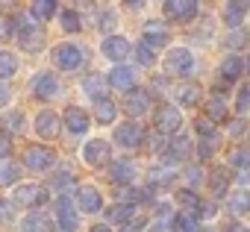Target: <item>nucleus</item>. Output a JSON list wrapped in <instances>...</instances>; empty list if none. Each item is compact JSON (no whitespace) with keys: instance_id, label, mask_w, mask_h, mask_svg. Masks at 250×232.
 I'll list each match as a JSON object with an SVG mask.
<instances>
[{"instance_id":"obj_1","label":"nucleus","mask_w":250,"mask_h":232,"mask_svg":"<svg viewBox=\"0 0 250 232\" xmlns=\"http://www.w3.org/2000/svg\"><path fill=\"white\" fill-rule=\"evenodd\" d=\"M12 36L18 39V44L24 50H39L44 44V33L36 27L33 15H15L12 18Z\"/></svg>"},{"instance_id":"obj_2","label":"nucleus","mask_w":250,"mask_h":232,"mask_svg":"<svg viewBox=\"0 0 250 232\" xmlns=\"http://www.w3.org/2000/svg\"><path fill=\"white\" fill-rule=\"evenodd\" d=\"M165 68H168V74H188V71L194 68L191 50H188V47H174V50H168Z\"/></svg>"},{"instance_id":"obj_3","label":"nucleus","mask_w":250,"mask_h":232,"mask_svg":"<svg viewBox=\"0 0 250 232\" xmlns=\"http://www.w3.org/2000/svg\"><path fill=\"white\" fill-rule=\"evenodd\" d=\"M103 56L109 59V62H124L130 53H133V44L124 39V36H109V39H103Z\"/></svg>"},{"instance_id":"obj_4","label":"nucleus","mask_w":250,"mask_h":232,"mask_svg":"<svg viewBox=\"0 0 250 232\" xmlns=\"http://www.w3.org/2000/svg\"><path fill=\"white\" fill-rule=\"evenodd\" d=\"M109 156H112V150H109V141H103V138H91L83 147V162L85 165H94V168L97 165H106Z\"/></svg>"},{"instance_id":"obj_5","label":"nucleus","mask_w":250,"mask_h":232,"mask_svg":"<svg viewBox=\"0 0 250 232\" xmlns=\"http://www.w3.org/2000/svg\"><path fill=\"white\" fill-rule=\"evenodd\" d=\"M180 127H183V112H180V109L165 106V109H159V112H156V133L171 135V133H177Z\"/></svg>"},{"instance_id":"obj_6","label":"nucleus","mask_w":250,"mask_h":232,"mask_svg":"<svg viewBox=\"0 0 250 232\" xmlns=\"http://www.w3.org/2000/svg\"><path fill=\"white\" fill-rule=\"evenodd\" d=\"M53 62H56V68H62V71H77L80 62H83V50H80L77 44H59L56 53H53Z\"/></svg>"},{"instance_id":"obj_7","label":"nucleus","mask_w":250,"mask_h":232,"mask_svg":"<svg viewBox=\"0 0 250 232\" xmlns=\"http://www.w3.org/2000/svg\"><path fill=\"white\" fill-rule=\"evenodd\" d=\"M56 162V153L50 147H27L24 150V165L33 171H47Z\"/></svg>"},{"instance_id":"obj_8","label":"nucleus","mask_w":250,"mask_h":232,"mask_svg":"<svg viewBox=\"0 0 250 232\" xmlns=\"http://www.w3.org/2000/svg\"><path fill=\"white\" fill-rule=\"evenodd\" d=\"M47 203V191L39 188V185H18L15 188V197H12V206H42Z\"/></svg>"},{"instance_id":"obj_9","label":"nucleus","mask_w":250,"mask_h":232,"mask_svg":"<svg viewBox=\"0 0 250 232\" xmlns=\"http://www.w3.org/2000/svg\"><path fill=\"white\" fill-rule=\"evenodd\" d=\"M33 94L36 97H42V100H50V97H56L59 94V79H56V74H36L33 77Z\"/></svg>"},{"instance_id":"obj_10","label":"nucleus","mask_w":250,"mask_h":232,"mask_svg":"<svg viewBox=\"0 0 250 232\" xmlns=\"http://www.w3.org/2000/svg\"><path fill=\"white\" fill-rule=\"evenodd\" d=\"M162 12L171 21H191L197 15V3H191V0H168L162 6Z\"/></svg>"},{"instance_id":"obj_11","label":"nucleus","mask_w":250,"mask_h":232,"mask_svg":"<svg viewBox=\"0 0 250 232\" xmlns=\"http://www.w3.org/2000/svg\"><path fill=\"white\" fill-rule=\"evenodd\" d=\"M115 141H118L121 147H127V150H130V147H139V144L145 141V130H142L139 124H133V121H130V124H121V127L115 130Z\"/></svg>"},{"instance_id":"obj_12","label":"nucleus","mask_w":250,"mask_h":232,"mask_svg":"<svg viewBox=\"0 0 250 232\" xmlns=\"http://www.w3.org/2000/svg\"><path fill=\"white\" fill-rule=\"evenodd\" d=\"M65 127H68L71 135H83V133H88V115H85V109H80V106H68V109H65Z\"/></svg>"},{"instance_id":"obj_13","label":"nucleus","mask_w":250,"mask_h":232,"mask_svg":"<svg viewBox=\"0 0 250 232\" xmlns=\"http://www.w3.org/2000/svg\"><path fill=\"white\" fill-rule=\"evenodd\" d=\"M56 217H59V223L65 226V232H74V229L80 226L74 200H68V197H59V200H56Z\"/></svg>"},{"instance_id":"obj_14","label":"nucleus","mask_w":250,"mask_h":232,"mask_svg":"<svg viewBox=\"0 0 250 232\" xmlns=\"http://www.w3.org/2000/svg\"><path fill=\"white\" fill-rule=\"evenodd\" d=\"M109 179L118 182V185H133V179H136L133 162H127V159H115V162L109 165Z\"/></svg>"},{"instance_id":"obj_15","label":"nucleus","mask_w":250,"mask_h":232,"mask_svg":"<svg viewBox=\"0 0 250 232\" xmlns=\"http://www.w3.org/2000/svg\"><path fill=\"white\" fill-rule=\"evenodd\" d=\"M59 130H62V121H59L56 112H42L39 118H36V133L42 138H56Z\"/></svg>"},{"instance_id":"obj_16","label":"nucleus","mask_w":250,"mask_h":232,"mask_svg":"<svg viewBox=\"0 0 250 232\" xmlns=\"http://www.w3.org/2000/svg\"><path fill=\"white\" fill-rule=\"evenodd\" d=\"M80 209L85 214H97L103 209V197H100V191L94 185H83L80 188Z\"/></svg>"},{"instance_id":"obj_17","label":"nucleus","mask_w":250,"mask_h":232,"mask_svg":"<svg viewBox=\"0 0 250 232\" xmlns=\"http://www.w3.org/2000/svg\"><path fill=\"white\" fill-rule=\"evenodd\" d=\"M133 82H136V74H133V68H124V65H118V68L109 74V85H112V88H118V91H127Z\"/></svg>"},{"instance_id":"obj_18","label":"nucleus","mask_w":250,"mask_h":232,"mask_svg":"<svg viewBox=\"0 0 250 232\" xmlns=\"http://www.w3.org/2000/svg\"><path fill=\"white\" fill-rule=\"evenodd\" d=\"M145 44H147V47H162V44H168V30H165L162 24L147 21V24H145Z\"/></svg>"},{"instance_id":"obj_19","label":"nucleus","mask_w":250,"mask_h":232,"mask_svg":"<svg viewBox=\"0 0 250 232\" xmlns=\"http://www.w3.org/2000/svg\"><path fill=\"white\" fill-rule=\"evenodd\" d=\"M150 109V97L145 91H133L127 94V112H130V118H142V115Z\"/></svg>"},{"instance_id":"obj_20","label":"nucleus","mask_w":250,"mask_h":232,"mask_svg":"<svg viewBox=\"0 0 250 232\" xmlns=\"http://www.w3.org/2000/svg\"><path fill=\"white\" fill-rule=\"evenodd\" d=\"M21 229H24V232H53V223H50L47 214L33 212V214L24 217V226H21Z\"/></svg>"},{"instance_id":"obj_21","label":"nucleus","mask_w":250,"mask_h":232,"mask_svg":"<svg viewBox=\"0 0 250 232\" xmlns=\"http://www.w3.org/2000/svg\"><path fill=\"white\" fill-rule=\"evenodd\" d=\"M106 82H109V79H103L100 74H88L80 85H83V91L91 94L94 100H103V94H106Z\"/></svg>"},{"instance_id":"obj_22","label":"nucleus","mask_w":250,"mask_h":232,"mask_svg":"<svg viewBox=\"0 0 250 232\" xmlns=\"http://www.w3.org/2000/svg\"><path fill=\"white\" fill-rule=\"evenodd\" d=\"M188 153H191V144H188V138H186V135H180V138H174V144L165 150V162H168V165H174V162L186 159Z\"/></svg>"},{"instance_id":"obj_23","label":"nucleus","mask_w":250,"mask_h":232,"mask_svg":"<svg viewBox=\"0 0 250 232\" xmlns=\"http://www.w3.org/2000/svg\"><path fill=\"white\" fill-rule=\"evenodd\" d=\"M241 71H244V59H238V56H227V59L221 62V77H224L227 82L238 79Z\"/></svg>"},{"instance_id":"obj_24","label":"nucleus","mask_w":250,"mask_h":232,"mask_svg":"<svg viewBox=\"0 0 250 232\" xmlns=\"http://www.w3.org/2000/svg\"><path fill=\"white\" fill-rule=\"evenodd\" d=\"M115 115H118V106L112 103V100H97V106H94V118L100 121V124H112L115 121Z\"/></svg>"},{"instance_id":"obj_25","label":"nucleus","mask_w":250,"mask_h":232,"mask_svg":"<svg viewBox=\"0 0 250 232\" xmlns=\"http://www.w3.org/2000/svg\"><path fill=\"white\" fill-rule=\"evenodd\" d=\"M206 115H209V121H224L227 118V103L221 94H212L206 100Z\"/></svg>"},{"instance_id":"obj_26","label":"nucleus","mask_w":250,"mask_h":232,"mask_svg":"<svg viewBox=\"0 0 250 232\" xmlns=\"http://www.w3.org/2000/svg\"><path fill=\"white\" fill-rule=\"evenodd\" d=\"M177 203H180V209H183V214H200V200L194 197V191H180L177 194Z\"/></svg>"},{"instance_id":"obj_27","label":"nucleus","mask_w":250,"mask_h":232,"mask_svg":"<svg viewBox=\"0 0 250 232\" xmlns=\"http://www.w3.org/2000/svg\"><path fill=\"white\" fill-rule=\"evenodd\" d=\"M227 206H229L232 214H247V212H250V191H235V194L227 200Z\"/></svg>"},{"instance_id":"obj_28","label":"nucleus","mask_w":250,"mask_h":232,"mask_svg":"<svg viewBox=\"0 0 250 232\" xmlns=\"http://www.w3.org/2000/svg\"><path fill=\"white\" fill-rule=\"evenodd\" d=\"M244 12H247V3H227L224 6V21L229 27H238L244 21Z\"/></svg>"},{"instance_id":"obj_29","label":"nucleus","mask_w":250,"mask_h":232,"mask_svg":"<svg viewBox=\"0 0 250 232\" xmlns=\"http://www.w3.org/2000/svg\"><path fill=\"white\" fill-rule=\"evenodd\" d=\"M3 133H24V112H6L3 115Z\"/></svg>"},{"instance_id":"obj_30","label":"nucleus","mask_w":250,"mask_h":232,"mask_svg":"<svg viewBox=\"0 0 250 232\" xmlns=\"http://www.w3.org/2000/svg\"><path fill=\"white\" fill-rule=\"evenodd\" d=\"M229 165L238 168V174H250V150L247 147H238L229 153Z\"/></svg>"},{"instance_id":"obj_31","label":"nucleus","mask_w":250,"mask_h":232,"mask_svg":"<svg viewBox=\"0 0 250 232\" xmlns=\"http://www.w3.org/2000/svg\"><path fill=\"white\" fill-rule=\"evenodd\" d=\"M171 232H197V220L191 214H174L171 217Z\"/></svg>"},{"instance_id":"obj_32","label":"nucleus","mask_w":250,"mask_h":232,"mask_svg":"<svg viewBox=\"0 0 250 232\" xmlns=\"http://www.w3.org/2000/svg\"><path fill=\"white\" fill-rule=\"evenodd\" d=\"M197 97H200V88H197V85H180V88H177V100H180V106H194Z\"/></svg>"},{"instance_id":"obj_33","label":"nucleus","mask_w":250,"mask_h":232,"mask_svg":"<svg viewBox=\"0 0 250 232\" xmlns=\"http://www.w3.org/2000/svg\"><path fill=\"white\" fill-rule=\"evenodd\" d=\"M15 179H18V165L15 162H0V188L12 185Z\"/></svg>"},{"instance_id":"obj_34","label":"nucleus","mask_w":250,"mask_h":232,"mask_svg":"<svg viewBox=\"0 0 250 232\" xmlns=\"http://www.w3.org/2000/svg\"><path fill=\"white\" fill-rule=\"evenodd\" d=\"M227 182H229L227 168H215V171H212V182H209L212 191H215V194H224V191H227Z\"/></svg>"},{"instance_id":"obj_35","label":"nucleus","mask_w":250,"mask_h":232,"mask_svg":"<svg viewBox=\"0 0 250 232\" xmlns=\"http://www.w3.org/2000/svg\"><path fill=\"white\" fill-rule=\"evenodd\" d=\"M15 71H18L15 56H12V53H0V79H3V77H12Z\"/></svg>"},{"instance_id":"obj_36","label":"nucleus","mask_w":250,"mask_h":232,"mask_svg":"<svg viewBox=\"0 0 250 232\" xmlns=\"http://www.w3.org/2000/svg\"><path fill=\"white\" fill-rule=\"evenodd\" d=\"M59 18H62V30H68V33H80V18H77V12L65 9Z\"/></svg>"},{"instance_id":"obj_37","label":"nucleus","mask_w":250,"mask_h":232,"mask_svg":"<svg viewBox=\"0 0 250 232\" xmlns=\"http://www.w3.org/2000/svg\"><path fill=\"white\" fill-rule=\"evenodd\" d=\"M215 147H218V135H212V138H200V150H197V159L203 162V159H209L212 153H215Z\"/></svg>"},{"instance_id":"obj_38","label":"nucleus","mask_w":250,"mask_h":232,"mask_svg":"<svg viewBox=\"0 0 250 232\" xmlns=\"http://www.w3.org/2000/svg\"><path fill=\"white\" fill-rule=\"evenodd\" d=\"M56 12V3L50 0H42V3H33V18H50Z\"/></svg>"},{"instance_id":"obj_39","label":"nucleus","mask_w":250,"mask_h":232,"mask_svg":"<svg viewBox=\"0 0 250 232\" xmlns=\"http://www.w3.org/2000/svg\"><path fill=\"white\" fill-rule=\"evenodd\" d=\"M136 212V203H124V206H115V209H109V220H124L127 214H133Z\"/></svg>"},{"instance_id":"obj_40","label":"nucleus","mask_w":250,"mask_h":232,"mask_svg":"<svg viewBox=\"0 0 250 232\" xmlns=\"http://www.w3.org/2000/svg\"><path fill=\"white\" fill-rule=\"evenodd\" d=\"M145 226H147V217H142V214H136V217H130L127 223L121 226V232H145Z\"/></svg>"},{"instance_id":"obj_41","label":"nucleus","mask_w":250,"mask_h":232,"mask_svg":"<svg viewBox=\"0 0 250 232\" xmlns=\"http://www.w3.org/2000/svg\"><path fill=\"white\" fill-rule=\"evenodd\" d=\"M235 109H238V112H247V109H250V82H247V85H241L238 100H235Z\"/></svg>"},{"instance_id":"obj_42","label":"nucleus","mask_w":250,"mask_h":232,"mask_svg":"<svg viewBox=\"0 0 250 232\" xmlns=\"http://www.w3.org/2000/svg\"><path fill=\"white\" fill-rule=\"evenodd\" d=\"M12 217H15V206H12L9 200L0 197V223H9Z\"/></svg>"},{"instance_id":"obj_43","label":"nucleus","mask_w":250,"mask_h":232,"mask_svg":"<svg viewBox=\"0 0 250 232\" xmlns=\"http://www.w3.org/2000/svg\"><path fill=\"white\" fill-rule=\"evenodd\" d=\"M247 39H250L247 33L235 30V33H229V36H227V44H229V47H244V44H247Z\"/></svg>"},{"instance_id":"obj_44","label":"nucleus","mask_w":250,"mask_h":232,"mask_svg":"<svg viewBox=\"0 0 250 232\" xmlns=\"http://www.w3.org/2000/svg\"><path fill=\"white\" fill-rule=\"evenodd\" d=\"M136 56H139V62H142V65H153V62H156V56H153V50H150L147 44L136 47Z\"/></svg>"},{"instance_id":"obj_45","label":"nucleus","mask_w":250,"mask_h":232,"mask_svg":"<svg viewBox=\"0 0 250 232\" xmlns=\"http://www.w3.org/2000/svg\"><path fill=\"white\" fill-rule=\"evenodd\" d=\"M12 153V141L6 133H0V162H6V156Z\"/></svg>"},{"instance_id":"obj_46","label":"nucleus","mask_w":250,"mask_h":232,"mask_svg":"<svg viewBox=\"0 0 250 232\" xmlns=\"http://www.w3.org/2000/svg\"><path fill=\"white\" fill-rule=\"evenodd\" d=\"M53 185H56V188H65V185H71V171H62V174L53 179Z\"/></svg>"},{"instance_id":"obj_47","label":"nucleus","mask_w":250,"mask_h":232,"mask_svg":"<svg viewBox=\"0 0 250 232\" xmlns=\"http://www.w3.org/2000/svg\"><path fill=\"white\" fill-rule=\"evenodd\" d=\"M109 27H115V12H103L100 18V30H109Z\"/></svg>"},{"instance_id":"obj_48","label":"nucleus","mask_w":250,"mask_h":232,"mask_svg":"<svg viewBox=\"0 0 250 232\" xmlns=\"http://www.w3.org/2000/svg\"><path fill=\"white\" fill-rule=\"evenodd\" d=\"M9 97H12V91H9V85H3V82H0V109H3V106L9 103Z\"/></svg>"},{"instance_id":"obj_49","label":"nucleus","mask_w":250,"mask_h":232,"mask_svg":"<svg viewBox=\"0 0 250 232\" xmlns=\"http://www.w3.org/2000/svg\"><path fill=\"white\" fill-rule=\"evenodd\" d=\"M9 33H12V21H6L3 15H0V39H6Z\"/></svg>"},{"instance_id":"obj_50","label":"nucleus","mask_w":250,"mask_h":232,"mask_svg":"<svg viewBox=\"0 0 250 232\" xmlns=\"http://www.w3.org/2000/svg\"><path fill=\"white\" fill-rule=\"evenodd\" d=\"M229 135H235V138L244 135V124H241V121H232V124H229Z\"/></svg>"},{"instance_id":"obj_51","label":"nucleus","mask_w":250,"mask_h":232,"mask_svg":"<svg viewBox=\"0 0 250 232\" xmlns=\"http://www.w3.org/2000/svg\"><path fill=\"white\" fill-rule=\"evenodd\" d=\"M224 232H247V226H241V223H227Z\"/></svg>"},{"instance_id":"obj_52","label":"nucleus","mask_w":250,"mask_h":232,"mask_svg":"<svg viewBox=\"0 0 250 232\" xmlns=\"http://www.w3.org/2000/svg\"><path fill=\"white\" fill-rule=\"evenodd\" d=\"M200 214H203V217H212V214H215V206H200Z\"/></svg>"},{"instance_id":"obj_53","label":"nucleus","mask_w":250,"mask_h":232,"mask_svg":"<svg viewBox=\"0 0 250 232\" xmlns=\"http://www.w3.org/2000/svg\"><path fill=\"white\" fill-rule=\"evenodd\" d=\"M91 232H112V229H109L106 223H100V226H91Z\"/></svg>"},{"instance_id":"obj_54","label":"nucleus","mask_w":250,"mask_h":232,"mask_svg":"<svg viewBox=\"0 0 250 232\" xmlns=\"http://www.w3.org/2000/svg\"><path fill=\"white\" fill-rule=\"evenodd\" d=\"M247 232H250V229H247Z\"/></svg>"}]
</instances>
